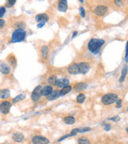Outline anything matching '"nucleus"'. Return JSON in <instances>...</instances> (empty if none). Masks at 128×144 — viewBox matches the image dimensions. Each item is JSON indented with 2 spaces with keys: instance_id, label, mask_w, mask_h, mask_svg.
I'll use <instances>...</instances> for the list:
<instances>
[{
  "instance_id": "nucleus-1",
  "label": "nucleus",
  "mask_w": 128,
  "mask_h": 144,
  "mask_svg": "<svg viewBox=\"0 0 128 144\" xmlns=\"http://www.w3.org/2000/svg\"><path fill=\"white\" fill-rule=\"evenodd\" d=\"M105 41L101 39H91L88 43V49L91 53L97 54L100 52Z\"/></svg>"
},
{
  "instance_id": "nucleus-2",
  "label": "nucleus",
  "mask_w": 128,
  "mask_h": 144,
  "mask_svg": "<svg viewBox=\"0 0 128 144\" xmlns=\"http://www.w3.org/2000/svg\"><path fill=\"white\" fill-rule=\"evenodd\" d=\"M26 37V32L23 28H17L12 34L11 42L12 43H19L25 40Z\"/></svg>"
},
{
  "instance_id": "nucleus-3",
  "label": "nucleus",
  "mask_w": 128,
  "mask_h": 144,
  "mask_svg": "<svg viewBox=\"0 0 128 144\" xmlns=\"http://www.w3.org/2000/svg\"><path fill=\"white\" fill-rule=\"evenodd\" d=\"M118 95L114 93H108L106 95H103L101 98V102L105 106H108V105H111L115 103H116L118 100Z\"/></svg>"
},
{
  "instance_id": "nucleus-4",
  "label": "nucleus",
  "mask_w": 128,
  "mask_h": 144,
  "mask_svg": "<svg viewBox=\"0 0 128 144\" xmlns=\"http://www.w3.org/2000/svg\"><path fill=\"white\" fill-rule=\"evenodd\" d=\"M42 86L38 85L37 87L34 88V90L33 91L31 95V98L33 102H38L41 98V91H42Z\"/></svg>"
},
{
  "instance_id": "nucleus-5",
  "label": "nucleus",
  "mask_w": 128,
  "mask_h": 144,
  "mask_svg": "<svg viewBox=\"0 0 128 144\" xmlns=\"http://www.w3.org/2000/svg\"><path fill=\"white\" fill-rule=\"evenodd\" d=\"M32 142L33 144H48L49 139L44 136L36 135L32 139Z\"/></svg>"
},
{
  "instance_id": "nucleus-6",
  "label": "nucleus",
  "mask_w": 128,
  "mask_h": 144,
  "mask_svg": "<svg viewBox=\"0 0 128 144\" xmlns=\"http://www.w3.org/2000/svg\"><path fill=\"white\" fill-rule=\"evenodd\" d=\"M10 108H11V103L8 101H4L0 104V112L3 114L9 113Z\"/></svg>"
},
{
  "instance_id": "nucleus-7",
  "label": "nucleus",
  "mask_w": 128,
  "mask_h": 144,
  "mask_svg": "<svg viewBox=\"0 0 128 144\" xmlns=\"http://www.w3.org/2000/svg\"><path fill=\"white\" fill-rule=\"evenodd\" d=\"M78 69H79V74H86L89 71L90 65L88 62H80L78 64Z\"/></svg>"
},
{
  "instance_id": "nucleus-8",
  "label": "nucleus",
  "mask_w": 128,
  "mask_h": 144,
  "mask_svg": "<svg viewBox=\"0 0 128 144\" xmlns=\"http://www.w3.org/2000/svg\"><path fill=\"white\" fill-rule=\"evenodd\" d=\"M108 7L104 6V5H100L97 6L95 9V14L98 16H104L107 12H108Z\"/></svg>"
},
{
  "instance_id": "nucleus-9",
  "label": "nucleus",
  "mask_w": 128,
  "mask_h": 144,
  "mask_svg": "<svg viewBox=\"0 0 128 144\" xmlns=\"http://www.w3.org/2000/svg\"><path fill=\"white\" fill-rule=\"evenodd\" d=\"M69 83H70V81L67 78H61V79L57 80L56 83H55V86H57L59 88H63L68 86Z\"/></svg>"
},
{
  "instance_id": "nucleus-10",
  "label": "nucleus",
  "mask_w": 128,
  "mask_h": 144,
  "mask_svg": "<svg viewBox=\"0 0 128 144\" xmlns=\"http://www.w3.org/2000/svg\"><path fill=\"white\" fill-rule=\"evenodd\" d=\"M35 20L38 23H46L47 21H48L49 17L46 14H39L36 16Z\"/></svg>"
},
{
  "instance_id": "nucleus-11",
  "label": "nucleus",
  "mask_w": 128,
  "mask_h": 144,
  "mask_svg": "<svg viewBox=\"0 0 128 144\" xmlns=\"http://www.w3.org/2000/svg\"><path fill=\"white\" fill-rule=\"evenodd\" d=\"M68 72L72 75H77L79 74V69H78V65L77 63L72 64L68 67Z\"/></svg>"
},
{
  "instance_id": "nucleus-12",
  "label": "nucleus",
  "mask_w": 128,
  "mask_h": 144,
  "mask_svg": "<svg viewBox=\"0 0 128 144\" xmlns=\"http://www.w3.org/2000/svg\"><path fill=\"white\" fill-rule=\"evenodd\" d=\"M68 9V4L66 0L63 1H59L58 3V10L61 12H65Z\"/></svg>"
},
{
  "instance_id": "nucleus-13",
  "label": "nucleus",
  "mask_w": 128,
  "mask_h": 144,
  "mask_svg": "<svg viewBox=\"0 0 128 144\" xmlns=\"http://www.w3.org/2000/svg\"><path fill=\"white\" fill-rule=\"evenodd\" d=\"M59 97H61L60 93H59V90H53L52 92L49 95H47V99L49 101H52V100H55V99L59 98Z\"/></svg>"
},
{
  "instance_id": "nucleus-14",
  "label": "nucleus",
  "mask_w": 128,
  "mask_h": 144,
  "mask_svg": "<svg viewBox=\"0 0 128 144\" xmlns=\"http://www.w3.org/2000/svg\"><path fill=\"white\" fill-rule=\"evenodd\" d=\"M12 138L17 143H21L25 139V137H24L23 134H21V133H19V132L14 133V134L12 135Z\"/></svg>"
},
{
  "instance_id": "nucleus-15",
  "label": "nucleus",
  "mask_w": 128,
  "mask_h": 144,
  "mask_svg": "<svg viewBox=\"0 0 128 144\" xmlns=\"http://www.w3.org/2000/svg\"><path fill=\"white\" fill-rule=\"evenodd\" d=\"M53 91V87L52 86L50 85H47L45 86L42 88V91H41V95H44V96H47L49 95Z\"/></svg>"
},
{
  "instance_id": "nucleus-16",
  "label": "nucleus",
  "mask_w": 128,
  "mask_h": 144,
  "mask_svg": "<svg viewBox=\"0 0 128 144\" xmlns=\"http://www.w3.org/2000/svg\"><path fill=\"white\" fill-rule=\"evenodd\" d=\"M0 72L2 74H9L10 72V68L6 64L1 63L0 64Z\"/></svg>"
},
{
  "instance_id": "nucleus-17",
  "label": "nucleus",
  "mask_w": 128,
  "mask_h": 144,
  "mask_svg": "<svg viewBox=\"0 0 128 144\" xmlns=\"http://www.w3.org/2000/svg\"><path fill=\"white\" fill-rule=\"evenodd\" d=\"M88 87V84L85 83H77L75 85V87H74V90L75 91H83V90H85V89L87 88Z\"/></svg>"
},
{
  "instance_id": "nucleus-18",
  "label": "nucleus",
  "mask_w": 128,
  "mask_h": 144,
  "mask_svg": "<svg viewBox=\"0 0 128 144\" xmlns=\"http://www.w3.org/2000/svg\"><path fill=\"white\" fill-rule=\"evenodd\" d=\"M10 95V91L9 89H2L0 90V98H7Z\"/></svg>"
},
{
  "instance_id": "nucleus-19",
  "label": "nucleus",
  "mask_w": 128,
  "mask_h": 144,
  "mask_svg": "<svg viewBox=\"0 0 128 144\" xmlns=\"http://www.w3.org/2000/svg\"><path fill=\"white\" fill-rule=\"evenodd\" d=\"M72 90V87L70 85L66 86V87H63V88H61V90H59V93H60V96H63L66 95V94L70 93Z\"/></svg>"
},
{
  "instance_id": "nucleus-20",
  "label": "nucleus",
  "mask_w": 128,
  "mask_h": 144,
  "mask_svg": "<svg viewBox=\"0 0 128 144\" xmlns=\"http://www.w3.org/2000/svg\"><path fill=\"white\" fill-rule=\"evenodd\" d=\"M64 122L66 123V124H73L75 123V118L72 116H68V117H66L64 118Z\"/></svg>"
},
{
  "instance_id": "nucleus-21",
  "label": "nucleus",
  "mask_w": 128,
  "mask_h": 144,
  "mask_svg": "<svg viewBox=\"0 0 128 144\" xmlns=\"http://www.w3.org/2000/svg\"><path fill=\"white\" fill-rule=\"evenodd\" d=\"M48 51H49V50H48V47H47V46H42L41 54H42V56L44 59H47V55H48Z\"/></svg>"
},
{
  "instance_id": "nucleus-22",
  "label": "nucleus",
  "mask_w": 128,
  "mask_h": 144,
  "mask_svg": "<svg viewBox=\"0 0 128 144\" xmlns=\"http://www.w3.org/2000/svg\"><path fill=\"white\" fill-rule=\"evenodd\" d=\"M127 65H126L123 67L122 70L121 77H120V80H119V81H120V82H123V81H124L125 77H126V75H127Z\"/></svg>"
},
{
  "instance_id": "nucleus-23",
  "label": "nucleus",
  "mask_w": 128,
  "mask_h": 144,
  "mask_svg": "<svg viewBox=\"0 0 128 144\" xmlns=\"http://www.w3.org/2000/svg\"><path fill=\"white\" fill-rule=\"evenodd\" d=\"M57 80L58 79H57L56 76L53 75V76H52V77H50L48 78V80H47V82H48V83H49V84H51V85H55V83H56Z\"/></svg>"
},
{
  "instance_id": "nucleus-24",
  "label": "nucleus",
  "mask_w": 128,
  "mask_h": 144,
  "mask_svg": "<svg viewBox=\"0 0 128 144\" xmlns=\"http://www.w3.org/2000/svg\"><path fill=\"white\" fill-rule=\"evenodd\" d=\"M77 102H78V103H83L85 100V95L84 94L82 93H80L79 95L77 96V98H76Z\"/></svg>"
},
{
  "instance_id": "nucleus-25",
  "label": "nucleus",
  "mask_w": 128,
  "mask_h": 144,
  "mask_svg": "<svg viewBox=\"0 0 128 144\" xmlns=\"http://www.w3.org/2000/svg\"><path fill=\"white\" fill-rule=\"evenodd\" d=\"M24 97H25V95H19L16 96L15 98L13 99V101H12L13 103H17V102L22 100V99L24 98Z\"/></svg>"
},
{
  "instance_id": "nucleus-26",
  "label": "nucleus",
  "mask_w": 128,
  "mask_h": 144,
  "mask_svg": "<svg viewBox=\"0 0 128 144\" xmlns=\"http://www.w3.org/2000/svg\"><path fill=\"white\" fill-rule=\"evenodd\" d=\"M78 144H90V142L86 138H81L78 139Z\"/></svg>"
},
{
  "instance_id": "nucleus-27",
  "label": "nucleus",
  "mask_w": 128,
  "mask_h": 144,
  "mask_svg": "<svg viewBox=\"0 0 128 144\" xmlns=\"http://www.w3.org/2000/svg\"><path fill=\"white\" fill-rule=\"evenodd\" d=\"M5 13H6V8L5 7H0V18H2L4 16Z\"/></svg>"
},
{
  "instance_id": "nucleus-28",
  "label": "nucleus",
  "mask_w": 128,
  "mask_h": 144,
  "mask_svg": "<svg viewBox=\"0 0 128 144\" xmlns=\"http://www.w3.org/2000/svg\"><path fill=\"white\" fill-rule=\"evenodd\" d=\"M16 0H9V1H7V2H6V6H8V7H10V6H14V5L16 3Z\"/></svg>"
},
{
  "instance_id": "nucleus-29",
  "label": "nucleus",
  "mask_w": 128,
  "mask_h": 144,
  "mask_svg": "<svg viewBox=\"0 0 128 144\" xmlns=\"http://www.w3.org/2000/svg\"><path fill=\"white\" fill-rule=\"evenodd\" d=\"M79 12H80V15L82 17H85V10L83 7H80L79 8Z\"/></svg>"
},
{
  "instance_id": "nucleus-30",
  "label": "nucleus",
  "mask_w": 128,
  "mask_h": 144,
  "mask_svg": "<svg viewBox=\"0 0 128 144\" xmlns=\"http://www.w3.org/2000/svg\"><path fill=\"white\" fill-rule=\"evenodd\" d=\"M78 132H79V128H74V130H72L70 134H69V135H70V136L76 135V134H77V133H78Z\"/></svg>"
},
{
  "instance_id": "nucleus-31",
  "label": "nucleus",
  "mask_w": 128,
  "mask_h": 144,
  "mask_svg": "<svg viewBox=\"0 0 128 144\" xmlns=\"http://www.w3.org/2000/svg\"><path fill=\"white\" fill-rule=\"evenodd\" d=\"M91 130V128H79V132H89V131Z\"/></svg>"
},
{
  "instance_id": "nucleus-32",
  "label": "nucleus",
  "mask_w": 128,
  "mask_h": 144,
  "mask_svg": "<svg viewBox=\"0 0 128 144\" xmlns=\"http://www.w3.org/2000/svg\"><path fill=\"white\" fill-rule=\"evenodd\" d=\"M121 106H122L121 99H118L117 102H116V107H117V108H121Z\"/></svg>"
},
{
  "instance_id": "nucleus-33",
  "label": "nucleus",
  "mask_w": 128,
  "mask_h": 144,
  "mask_svg": "<svg viewBox=\"0 0 128 144\" xmlns=\"http://www.w3.org/2000/svg\"><path fill=\"white\" fill-rule=\"evenodd\" d=\"M5 24H6V21L2 19H0V29L2 28L5 26Z\"/></svg>"
},
{
  "instance_id": "nucleus-34",
  "label": "nucleus",
  "mask_w": 128,
  "mask_h": 144,
  "mask_svg": "<svg viewBox=\"0 0 128 144\" xmlns=\"http://www.w3.org/2000/svg\"><path fill=\"white\" fill-rule=\"evenodd\" d=\"M70 136V135H65V136H63V137H62V138H60L58 140V142H61V141H63V139H65L66 138H67V137H69Z\"/></svg>"
},
{
  "instance_id": "nucleus-35",
  "label": "nucleus",
  "mask_w": 128,
  "mask_h": 144,
  "mask_svg": "<svg viewBox=\"0 0 128 144\" xmlns=\"http://www.w3.org/2000/svg\"><path fill=\"white\" fill-rule=\"evenodd\" d=\"M111 120H114V121H117V120H119V117L118 116H116L115 117H112V118H110Z\"/></svg>"
},
{
  "instance_id": "nucleus-36",
  "label": "nucleus",
  "mask_w": 128,
  "mask_h": 144,
  "mask_svg": "<svg viewBox=\"0 0 128 144\" xmlns=\"http://www.w3.org/2000/svg\"><path fill=\"white\" fill-rule=\"evenodd\" d=\"M110 128H111V125L110 124H105V129L106 130V131H109L110 130Z\"/></svg>"
},
{
  "instance_id": "nucleus-37",
  "label": "nucleus",
  "mask_w": 128,
  "mask_h": 144,
  "mask_svg": "<svg viewBox=\"0 0 128 144\" xmlns=\"http://www.w3.org/2000/svg\"><path fill=\"white\" fill-rule=\"evenodd\" d=\"M44 25H45V23H40V24H38V25H37V27H38V28H41Z\"/></svg>"
},
{
  "instance_id": "nucleus-38",
  "label": "nucleus",
  "mask_w": 128,
  "mask_h": 144,
  "mask_svg": "<svg viewBox=\"0 0 128 144\" xmlns=\"http://www.w3.org/2000/svg\"><path fill=\"white\" fill-rule=\"evenodd\" d=\"M115 3H116V5H121L122 4V1H115Z\"/></svg>"
},
{
  "instance_id": "nucleus-39",
  "label": "nucleus",
  "mask_w": 128,
  "mask_h": 144,
  "mask_svg": "<svg viewBox=\"0 0 128 144\" xmlns=\"http://www.w3.org/2000/svg\"><path fill=\"white\" fill-rule=\"evenodd\" d=\"M78 34V32H74V34H73V36H72V38H74V37H75L76 36V35Z\"/></svg>"
},
{
  "instance_id": "nucleus-40",
  "label": "nucleus",
  "mask_w": 128,
  "mask_h": 144,
  "mask_svg": "<svg viewBox=\"0 0 128 144\" xmlns=\"http://www.w3.org/2000/svg\"><path fill=\"white\" fill-rule=\"evenodd\" d=\"M80 2H81V3H83L84 1H82V0H81V1H80Z\"/></svg>"
}]
</instances>
